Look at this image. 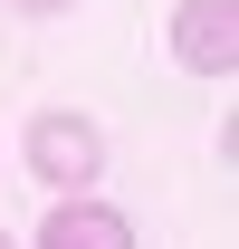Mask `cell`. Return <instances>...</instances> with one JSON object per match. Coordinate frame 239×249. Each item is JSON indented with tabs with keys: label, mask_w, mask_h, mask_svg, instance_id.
<instances>
[{
	"label": "cell",
	"mask_w": 239,
	"mask_h": 249,
	"mask_svg": "<svg viewBox=\"0 0 239 249\" xmlns=\"http://www.w3.org/2000/svg\"><path fill=\"white\" fill-rule=\"evenodd\" d=\"M172 58L191 77H230L239 67V0H182L172 10Z\"/></svg>",
	"instance_id": "2"
},
{
	"label": "cell",
	"mask_w": 239,
	"mask_h": 249,
	"mask_svg": "<svg viewBox=\"0 0 239 249\" xmlns=\"http://www.w3.org/2000/svg\"><path fill=\"white\" fill-rule=\"evenodd\" d=\"M10 10H29V19H58V10H67V0H10Z\"/></svg>",
	"instance_id": "4"
},
{
	"label": "cell",
	"mask_w": 239,
	"mask_h": 249,
	"mask_svg": "<svg viewBox=\"0 0 239 249\" xmlns=\"http://www.w3.org/2000/svg\"><path fill=\"white\" fill-rule=\"evenodd\" d=\"M38 249H134V220L96 192H58V211L38 220Z\"/></svg>",
	"instance_id": "3"
},
{
	"label": "cell",
	"mask_w": 239,
	"mask_h": 249,
	"mask_svg": "<svg viewBox=\"0 0 239 249\" xmlns=\"http://www.w3.org/2000/svg\"><path fill=\"white\" fill-rule=\"evenodd\" d=\"M0 249H19V240H10V230H0Z\"/></svg>",
	"instance_id": "5"
},
{
	"label": "cell",
	"mask_w": 239,
	"mask_h": 249,
	"mask_svg": "<svg viewBox=\"0 0 239 249\" xmlns=\"http://www.w3.org/2000/svg\"><path fill=\"white\" fill-rule=\"evenodd\" d=\"M29 173L48 192H96V173H105V124L77 115V106L29 115Z\"/></svg>",
	"instance_id": "1"
}]
</instances>
